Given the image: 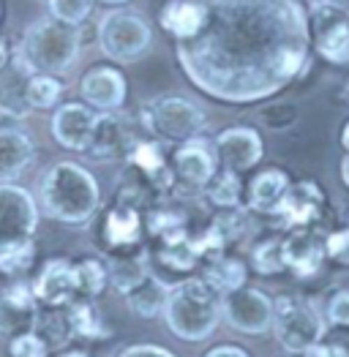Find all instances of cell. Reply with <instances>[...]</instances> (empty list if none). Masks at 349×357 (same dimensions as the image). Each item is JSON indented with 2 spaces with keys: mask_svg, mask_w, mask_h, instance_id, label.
Segmentation results:
<instances>
[{
  "mask_svg": "<svg viewBox=\"0 0 349 357\" xmlns=\"http://www.w3.org/2000/svg\"><path fill=\"white\" fill-rule=\"evenodd\" d=\"M300 118L295 104H265L260 109V123L270 131H287Z\"/></svg>",
  "mask_w": 349,
  "mask_h": 357,
  "instance_id": "obj_42",
  "label": "cell"
},
{
  "mask_svg": "<svg viewBox=\"0 0 349 357\" xmlns=\"http://www.w3.org/2000/svg\"><path fill=\"white\" fill-rule=\"evenodd\" d=\"M71 333H74V344H93V341H107L112 338V328L104 319V311L98 308V303L93 298H77L66 305Z\"/></svg>",
  "mask_w": 349,
  "mask_h": 357,
  "instance_id": "obj_27",
  "label": "cell"
},
{
  "mask_svg": "<svg viewBox=\"0 0 349 357\" xmlns=\"http://www.w3.org/2000/svg\"><path fill=\"white\" fill-rule=\"evenodd\" d=\"M290 172L281 167H257L248 172L243 185V208L251 215H276L287 188H290Z\"/></svg>",
  "mask_w": 349,
  "mask_h": 357,
  "instance_id": "obj_22",
  "label": "cell"
},
{
  "mask_svg": "<svg viewBox=\"0 0 349 357\" xmlns=\"http://www.w3.org/2000/svg\"><path fill=\"white\" fill-rule=\"evenodd\" d=\"M41 3H47V0H41Z\"/></svg>",
  "mask_w": 349,
  "mask_h": 357,
  "instance_id": "obj_55",
  "label": "cell"
},
{
  "mask_svg": "<svg viewBox=\"0 0 349 357\" xmlns=\"http://www.w3.org/2000/svg\"><path fill=\"white\" fill-rule=\"evenodd\" d=\"M284 243V262L287 273H292L300 281L314 278L325 268V245L317 227H292L281 235Z\"/></svg>",
  "mask_w": 349,
  "mask_h": 357,
  "instance_id": "obj_21",
  "label": "cell"
},
{
  "mask_svg": "<svg viewBox=\"0 0 349 357\" xmlns=\"http://www.w3.org/2000/svg\"><path fill=\"white\" fill-rule=\"evenodd\" d=\"M325 245V262L336 265V268L349 270V224L344 221L341 227H333L322 235Z\"/></svg>",
  "mask_w": 349,
  "mask_h": 357,
  "instance_id": "obj_39",
  "label": "cell"
},
{
  "mask_svg": "<svg viewBox=\"0 0 349 357\" xmlns=\"http://www.w3.org/2000/svg\"><path fill=\"white\" fill-rule=\"evenodd\" d=\"M63 79L58 74H41V71H33L25 82V98H28V107L36 112H50L55 109L63 98Z\"/></svg>",
  "mask_w": 349,
  "mask_h": 357,
  "instance_id": "obj_34",
  "label": "cell"
},
{
  "mask_svg": "<svg viewBox=\"0 0 349 357\" xmlns=\"http://www.w3.org/2000/svg\"><path fill=\"white\" fill-rule=\"evenodd\" d=\"M170 164H172V194L174 197H200L210 178L218 172V155L213 139L205 134L180 142L170 150Z\"/></svg>",
  "mask_w": 349,
  "mask_h": 357,
  "instance_id": "obj_9",
  "label": "cell"
},
{
  "mask_svg": "<svg viewBox=\"0 0 349 357\" xmlns=\"http://www.w3.org/2000/svg\"><path fill=\"white\" fill-rule=\"evenodd\" d=\"M52 357H93V352L87 347H77V344H68L58 352H52Z\"/></svg>",
  "mask_w": 349,
  "mask_h": 357,
  "instance_id": "obj_46",
  "label": "cell"
},
{
  "mask_svg": "<svg viewBox=\"0 0 349 357\" xmlns=\"http://www.w3.org/2000/svg\"><path fill=\"white\" fill-rule=\"evenodd\" d=\"M188 215L183 210L167 208V205H153L145 213V235L147 240H158V238H170L177 232H188Z\"/></svg>",
  "mask_w": 349,
  "mask_h": 357,
  "instance_id": "obj_37",
  "label": "cell"
},
{
  "mask_svg": "<svg viewBox=\"0 0 349 357\" xmlns=\"http://www.w3.org/2000/svg\"><path fill=\"white\" fill-rule=\"evenodd\" d=\"M156 22L172 41L191 38L205 22V3L202 0H164L158 6Z\"/></svg>",
  "mask_w": 349,
  "mask_h": 357,
  "instance_id": "obj_26",
  "label": "cell"
},
{
  "mask_svg": "<svg viewBox=\"0 0 349 357\" xmlns=\"http://www.w3.org/2000/svg\"><path fill=\"white\" fill-rule=\"evenodd\" d=\"M339 142H341V148L349 150V120L344 123V128H341V137H339Z\"/></svg>",
  "mask_w": 349,
  "mask_h": 357,
  "instance_id": "obj_49",
  "label": "cell"
},
{
  "mask_svg": "<svg viewBox=\"0 0 349 357\" xmlns=\"http://www.w3.org/2000/svg\"><path fill=\"white\" fill-rule=\"evenodd\" d=\"M300 357H349V344L344 341H317L311 349H306Z\"/></svg>",
  "mask_w": 349,
  "mask_h": 357,
  "instance_id": "obj_43",
  "label": "cell"
},
{
  "mask_svg": "<svg viewBox=\"0 0 349 357\" xmlns=\"http://www.w3.org/2000/svg\"><path fill=\"white\" fill-rule=\"evenodd\" d=\"M80 98L96 112H120L128 98V79L117 63H93L80 77Z\"/></svg>",
  "mask_w": 349,
  "mask_h": 357,
  "instance_id": "obj_14",
  "label": "cell"
},
{
  "mask_svg": "<svg viewBox=\"0 0 349 357\" xmlns=\"http://www.w3.org/2000/svg\"><path fill=\"white\" fill-rule=\"evenodd\" d=\"M41 210L25 185L0 183V243L17 238H36Z\"/></svg>",
  "mask_w": 349,
  "mask_h": 357,
  "instance_id": "obj_17",
  "label": "cell"
},
{
  "mask_svg": "<svg viewBox=\"0 0 349 357\" xmlns=\"http://www.w3.org/2000/svg\"><path fill=\"white\" fill-rule=\"evenodd\" d=\"M38 262V243L36 238H17L0 243V275L11 278H28V273Z\"/></svg>",
  "mask_w": 349,
  "mask_h": 357,
  "instance_id": "obj_30",
  "label": "cell"
},
{
  "mask_svg": "<svg viewBox=\"0 0 349 357\" xmlns=\"http://www.w3.org/2000/svg\"><path fill=\"white\" fill-rule=\"evenodd\" d=\"M311 55L333 66H349V8L336 0H314L309 6Z\"/></svg>",
  "mask_w": 349,
  "mask_h": 357,
  "instance_id": "obj_8",
  "label": "cell"
},
{
  "mask_svg": "<svg viewBox=\"0 0 349 357\" xmlns=\"http://www.w3.org/2000/svg\"><path fill=\"white\" fill-rule=\"evenodd\" d=\"M287 357H300V355H287Z\"/></svg>",
  "mask_w": 349,
  "mask_h": 357,
  "instance_id": "obj_53",
  "label": "cell"
},
{
  "mask_svg": "<svg viewBox=\"0 0 349 357\" xmlns=\"http://www.w3.org/2000/svg\"><path fill=\"white\" fill-rule=\"evenodd\" d=\"M123 300H126L131 314H137L142 319H156V317H161V308L167 300V287L153 273H147L145 281L140 287H134Z\"/></svg>",
  "mask_w": 349,
  "mask_h": 357,
  "instance_id": "obj_32",
  "label": "cell"
},
{
  "mask_svg": "<svg viewBox=\"0 0 349 357\" xmlns=\"http://www.w3.org/2000/svg\"><path fill=\"white\" fill-rule=\"evenodd\" d=\"M243 185L246 180L237 172H230V169H218L210 183L205 185V199L213 205L216 210H232V208H243Z\"/></svg>",
  "mask_w": 349,
  "mask_h": 357,
  "instance_id": "obj_31",
  "label": "cell"
},
{
  "mask_svg": "<svg viewBox=\"0 0 349 357\" xmlns=\"http://www.w3.org/2000/svg\"><path fill=\"white\" fill-rule=\"evenodd\" d=\"M0 22H3V0H0Z\"/></svg>",
  "mask_w": 349,
  "mask_h": 357,
  "instance_id": "obj_52",
  "label": "cell"
},
{
  "mask_svg": "<svg viewBox=\"0 0 349 357\" xmlns=\"http://www.w3.org/2000/svg\"><path fill=\"white\" fill-rule=\"evenodd\" d=\"M327 191L325 185L311 178L292 180L281 205L276 210V221L281 229L292 227H317L322 218L327 215Z\"/></svg>",
  "mask_w": 349,
  "mask_h": 357,
  "instance_id": "obj_13",
  "label": "cell"
},
{
  "mask_svg": "<svg viewBox=\"0 0 349 357\" xmlns=\"http://www.w3.org/2000/svg\"><path fill=\"white\" fill-rule=\"evenodd\" d=\"M33 330L50 344L52 352H58L63 347L74 344V333H71V322H68L66 308H44V305H41Z\"/></svg>",
  "mask_w": 349,
  "mask_h": 357,
  "instance_id": "obj_35",
  "label": "cell"
},
{
  "mask_svg": "<svg viewBox=\"0 0 349 357\" xmlns=\"http://www.w3.org/2000/svg\"><path fill=\"white\" fill-rule=\"evenodd\" d=\"M115 357H177V355L170 352L167 347H158V344H128Z\"/></svg>",
  "mask_w": 349,
  "mask_h": 357,
  "instance_id": "obj_44",
  "label": "cell"
},
{
  "mask_svg": "<svg viewBox=\"0 0 349 357\" xmlns=\"http://www.w3.org/2000/svg\"><path fill=\"white\" fill-rule=\"evenodd\" d=\"M248 268L257 275H281V273H287L281 235H267V238L254 240L251 251H248Z\"/></svg>",
  "mask_w": 349,
  "mask_h": 357,
  "instance_id": "obj_33",
  "label": "cell"
},
{
  "mask_svg": "<svg viewBox=\"0 0 349 357\" xmlns=\"http://www.w3.org/2000/svg\"><path fill=\"white\" fill-rule=\"evenodd\" d=\"M93 6L96 0H47V8H50V17H55L66 25H85L93 14Z\"/></svg>",
  "mask_w": 349,
  "mask_h": 357,
  "instance_id": "obj_38",
  "label": "cell"
},
{
  "mask_svg": "<svg viewBox=\"0 0 349 357\" xmlns=\"http://www.w3.org/2000/svg\"><path fill=\"white\" fill-rule=\"evenodd\" d=\"M191 232L194 229L145 243L147 268L167 289L186 281V278H191V275H200V270H202V259L194 248Z\"/></svg>",
  "mask_w": 349,
  "mask_h": 357,
  "instance_id": "obj_10",
  "label": "cell"
},
{
  "mask_svg": "<svg viewBox=\"0 0 349 357\" xmlns=\"http://www.w3.org/2000/svg\"><path fill=\"white\" fill-rule=\"evenodd\" d=\"M36 202L47 218L68 227H82L96 218L104 197L90 169L77 161H55L38 178Z\"/></svg>",
  "mask_w": 349,
  "mask_h": 357,
  "instance_id": "obj_2",
  "label": "cell"
},
{
  "mask_svg": "<svg viewBox=\"0 0 349 357\" xmlns=\"http://www.w3.org/2000/svg\"><path fill=\"white\" fill-rule=\"evenodd\" d=\"M202 357H251V355L243 347H237V344H218V347L207 349Z\"/></svg>",
  "mask_w": 349,
  "mask_h": 357,
  "instance_id": "obj_45",
  "label": "cell"
},
{
  "mask_svg": "<svg viewBox=\"0 0 349 357\" xmlns=\"http://www.w3.org/2000/svg\"><path fill=\"white\" fill-rule=\"evenodd\" d=\"M218 169H230L237 175H248L265 158V142L260 131L251 126H230L213 137Z\"/></svg>",
  "mask_w": 349,
  "mask_h": 357,
  "instance_id": "obj_16",
  "label": "cell"
},
{
  "mask_svg": "<svg viewBox=\"0 0 349 357\" xmlns=\"http://www.w3.org/2000/svg\"><path fill=\"white\" fill-rule=\"evenodd\" d=\"M30 74L33 71L22 63V58L14 50L8 66L0 71V112L8 115L11 120H25L33 112L28 107V98H25V82H28Z\"/></svg>",
  "mask_w": 349,
  "mask_h": 357,
  "instance_id": "obj_25",
  "label": "cell"
},
{
  "mask_svg": "<svg viewBox=\"0 0 349 357\" xmlns=\"http://www.w3.org/2000/svg\"><path fill=\"white\" fill-rule=\"evenodd\" d=\"M221 322L240 335H265L273 322V298L257 287H240L221 295Z\"/></svg>",
  "mask_w": 349,
  "mask_h": 357,
  "instance_id": "obj_12",
  "label": "cell"
},
{
  "mask_svg": "<svg viewBox=\"0 0 349 357\" xmlns=\"http://www.w3.org/2000/svg\"><path fill=\"white\" fill-rule=\"evenodd\" d=\"M142 126L131 123V120L120 112H98L96 128H93V139L87 145V158L93 161H123L128 155L131 145L142 137Z\"/></svg>",
  "mask_w": 349,
  "mask_h": 357,
  "instance_id": "obj_15",
  "label": "cell"
},
{
  "mask_svg": "<svg viewBox=\"0 0 349 357\" xmlns=\"http://www.w3.org/2000/svg\"><path fill=\"white\" fill-rule=\"evenodd\" d=\"M137 118L147 137L170 148L200 137L207 128L205 109L186 96H156L140 107Z\"/></svg>",
  "mask_w": 349,
  "mask_h": 357,
  "instance_id": "obj_6",
  "label": "cell"
},
{
  "mask_svg": "<svg viewBox=\"0 0 349 357\" xmlns=\"http://www.w3.org/2000/svg\"><path fill=\"white\" fill-rule=\"evenodd\" d=\"M327 328L349 330V289H333L322 305Z\"/></svg>",
  "mask_w": 349,
  "mask_h": 357,
  "instance_id": "obj_41",
  "label": "cell"
},
{
  "mask_svg": "<svg viewBox=\"0 0 349 357\" xmlns=\"http://www.w3.org/2000/svg\"><path fill=\"white\" fill-rule=\"evenodd\" d=\"M161 319L174 338L202 344L221 325V295L202 275H191L167 289Z\"/></svg>",
  "mask_w": 349,
  "mask_h": 357,
  "instance_id": "obj_3",
  "label": "cell"
},
{
  "mask_svg": "<svg viewBox=\"0 0 349 357\" xmlns=\"http://www.w3.org/2000/svg\"><path fill=\"white\" fill-rule=\"evenodd\" d=\"M347 224H349V213H347Z\"/></svg>",
  "mask_w": 349,
  "mask_h": 357,
  "instance_id": "obj_54",
  "label": "cell"
},
{
  "mask_svg": "<svg viewBox=\"0 0 349 357\" xmlns=\"http://www.w3.org/2000/svg\"><path fill=\"white\" fill-rule=\"evenodd\" d=\"M38 308L41 305L28 278H11V284L0 289V341L33 330Z\"/></svg>",
  "mask_w": 349,
  "mask_h": 357,
  "instance_id": "obj_20",
  "label": "cell"
},
{
  "mask_svg": "<svg viewBox=\"0 0 349 357\" xmlns=\"http://www.w3.org/2000/svg\"><path fill=\"white\" fill-rule=\"evenodd\" d=\"M107 270H110V287L115 289L120 298H126L134 287H140L147 278V257L142 251H131V254H120V257H107Z\"/></svg>",
  "mask_w": 349,
  "mask_h": 357,
  "instance_id": "obj_29",
  "label": "cell"
},
{
  "mask_svg": "<svg viewBox=\"0 0 349 357\" xmlns=\"http://www.w3.org/2000/svg\"><path fill=\"white\" fill-rule=\"evenodd\" d=\"M341 98H344V104L349 107V79L344 82V88H341Z\"/></svg>",
  "mask_w": 349,
  "mask_h": 357,
  "instance_id": "obj_51",
  "label": "cell"
},
{
  "mask_svg": "<svg viewBox=\"0 0 349 357\" xmlns=\"http://www.w3.org/2000/svg\"><path fill=\"white\" fill-rule=\"evenodd\" d=\"M74 270H77L80 298L98 300L104 295V289L110 287V270H107L104 257H82V259L74 262Z\"/></svg>",
  "mask_w": 349,
  "mask_h": 357,
  "instance_id": "obj_36",
  "label": "cell"
},
{
  "mask_svg": "<svg viewBox=\"0 0 349 357\" xmlns=\"http://www.w3.org/2000/svg\"><path fill=\"white\" fill-rule=\"evenodd\" d=\"M11 52H14V50H11V44H8V41L0 36V71L8 66V60H11Z\"/></svg>",
  "mask_w": 349,
  "mask_h": 357,
  "instance_id": "obj_47",
  "label": "cell"
},
{
  "mask_svg": "<svg viewBox=\"0 0 349 357\" xmlns=\"http://www.w3.org/2000/svg\"><path fill=\"white\" fill-rule=\"evenodd\" d=\"M167 148H170V145H164V142H158V139L142 134V137L131 145L128 155L123 158V164L145 180L147 185H150L161 199H164L167 194H172V185H174L170 150Z\"/></svg>",
  "mask_w": 349,
  "mask_h": 357,
  "instance_id": "obj_18",
  "label": "cell"
},
{
  "mask_svg": "<svg viewBox=\"0 0 349 357\" xmlns=\"http://www.w3.org/2000/svg\"><path fill=\"white\" fill-rule=\"evenodd\" d=\"M205 22L174 41L183 77L218 104H257L311 66L306 0H202Z\"/></svg>",
  "mask_w": 349,
  "mask_h": 357,
  "instance_id": "obj_1",
  "label": "cell"
},
{
  "mask_svg": "<svg viewBox=\"0 0 349 357\" xmlns=\"http://www.w3.org/2000/svg\"><path fill=\"white\" fill-rule=\"evenodd\" d=\"M96 120L98 112L85 104L82 98L80 101H66L58 104L52 109V120H50V134L52 139L58 142L63 150L68 153H87V145L93 139V128H96Z\"/></svg>",
  "mask_w": 349,
  "mask_h": 357,
  "instance_id": "obj_19",
  "label": "cell"
},
{
  "mask_svg": "<svg viewBox=\"0 0 349 357\" xmlns=\"http://www.w3.org/2000/svg\"><path fill=\"white\" fill-rule=\"evenodd\" d=\"M96 3H101V6H110V8H117V6H128L131 0H96Z\"/></svg>",
  "mask_w": 349,
  "mask_h": 357,
  "instance_id": "obj_50",
  "label": "cell"
},
{
  "mask_svg": "<svg viewBox=\"0 0 349 357\" xmlns=\"http://www.w3.org/2000/svg\"><path fill=\"white\" fill-rule=\"evenodd\" d=\"M30 284H33L38 305L44 308H66L71 300L80 298L74 259H66V257L50 259Z\"/></svg>",
  "mask_w": 349,
  "mask_h": 357,
  "instance_id": "obj_23",
  "label": "cell"
},
{
  "mask_svg": "<svg viewBox=\"0 0 349 357\" xmlns=\"http://www.w3.org/2000/svg\"><path fill=\"white\" fill-rule=\"evenodd\" d=\"M82 52V30L66 25L55 17H44L22 33L17 55L30 71L63 77Z\"/></svg>",
  "mask_w": 349,
  "mask_h": 357,
  "instance_id": "obj_4",
  "label": "cell"
},
{
  "mask_svg": "<svg viewBox=\"0 0 349 357\" xmlns=\"http://www.w3.org/2000/svg\"><path fill=\"white\" fill-rule=\"evenodd\" d=\"M6 344H8L6 349H8L11 357H52L50 344H47L36 330H25V333L8 338Z\"/></svg>",
  "mask_w": 349,
  "mask_h": 357,
  "instance_id": "obj_40",
  "label": "cell"
},
{
  "mask_svg": "<svg viewBox=\"0 0 349 357\" xmlns=\"http://www.w3.org/2000/svg\"><path fill=\"white\" fill-rule=\"evenodd\" d=\"M339 175H341V183L349 188V150H344V155L339 161Z\"/></svg>",
  "mask_w": 349,
  "mask_h": 357,
  "instance_id": "obj_48",
  "label": "cell"
},
{
  "mask_svg": "<svg viewBox=\"0 0 349 357\" xmlns=\"http://www.w3.org/2000/svg\"><path fill=\"white\" fill-rule=\"evenodd\" d=\"M96 218H98L96 235L101 240V257H120L145 248V210L115 199L107 210H98Z\"/></svg>",
  "mask_w": 349,
  "mask_h": 357,
  "instance_id": "obj_11",
  "label": "cell"
},
{
  "mask_svg": "<svg viewBox=\"0 0 349 357\" xmlns=\"http://www.w3.org/2000/svg\"><path fill=\"white\" fill-rule=\"evenodd\" d=\"M270 333L287 355H303L317 341L327 335V322L322 305L309 295L284 292L273 298V322Z\"/></svg>",
  "mask_w": 349,
  "mask_h": 357,
  "instance_id": "obj_5",
  "label": "cell"
},
{
  "mask_svg": "<svg viewBox=\"0 0 349 357\" xmlns=\"http://www.w3.org/2000/svg\"><path fill=\"white\" fill-rule=\"evenodd\" d=\"M96 44L101 55L117 66L134 63L153 44V28L145 17L128 6L110 8L96 25Z\"/></svg>",
  "mask_w": 349,
  "mask_h": 357,
  "instance_id": "obj_7",
  "label": "cell"
},
{
  "mask_svg": "<svg viewBox=\"0 0 349 357\" xmlns=\"http://www.w3.org/2000/svg\"><path fill=\"white\" fill-rule=\"evenodd\" d=\"M248 273H251L248 259L235 254V251H224L221 257H216L213 262H207L200 270V275L218 295H227V292H235V289L246 287L248 284Z\"/></svg>",
  "mask_w": 349,
  "mask_h": 357,
  "instance_id": "obj_28",
  "label": "cell"
},
{
  "mask_svg": "<svg viewBox=\"0 0 349 357\" xmlns=\"http://www.w3.org/2000/svg\"><path fill=\"white\" fill-rule=\"evenodd\" d=\"M36 142L25 128L0 123V183L20 180L36 161Z\"/></svg>",
  "mask_w": 349,
  "mask_h": 357,
  "instance_id": "obj_24",
  "label": "cell"
}]
</instances>
